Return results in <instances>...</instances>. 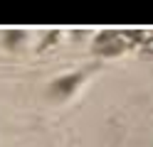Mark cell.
<instances>
[{"mask_svg": "<svg viewBox=\"0 0 153 147\" xmlns=\"http://www.w3.org/2000/svg\"><path fill=\"white\" fill-rule=\"evenodd\" d=\"M76 83H79V76H67L64 78V81H59V83H54V93H69L72 91V88L76 86Z\"/></svg>", "mask_w": 153, "mask_h": 147, "instance_id": "obj_1", "label": "cell"}]
</instances>
